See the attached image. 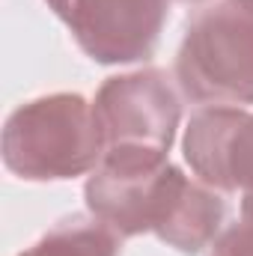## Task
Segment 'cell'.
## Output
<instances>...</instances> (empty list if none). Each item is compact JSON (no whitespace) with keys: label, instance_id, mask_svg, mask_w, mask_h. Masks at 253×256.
<instances>
[{"label":"cell","instance_id":"cell-9","mask_svg":"<svg viewBox=\"0 0 253 256\" xmlns=\"http://www.w3.org/2000/svg\"><path fill=\"white\" fill-rule=\"evenodd\" d=\"M182 3H200V0H182Z\"/></svg>","mask_w":253,"mask_h":256},{"label":"cell","instance_id":"cell-2","mask_svg":"<svg viewBox=\"0 0 253 256\" xmlns=\"http://www.w3.org/2000/svg\"><path fill=\"white\" fill-rule=\"evenodd\" d=\"M104 155L92 104L54 92L15 108L3 126V164L27 182H63L98 167Z\"/></svg>","mask_w":253,"mask_h":256},{"label":"cell","instance_id":"cell-6","mask_svg":"<svg viewBox=\"0 0 253 256\" xmlns=\"http://www.w3.org/2000/svg\"><path fill=\"white\" fill-rule=\"evenodd\" d=\"M182 149L202 185L253 196V110L202 108L190 116Z\"/></svg>","mask_w":253,"mask_h":256},{"label":"cell","instance_id":"cell-1","mask_svg":"<svg viewBox=\"0 0 253 256\" xmlns=\"http://www.w3.org/2000/svg\"><path fill=\"white\" fill-rule=\"evenodd\" d=\"M86 208L120 238L155 232L179 254L196 256L208 248L226 218L214 188L190 182L161 152H104L86 179Z\"/></svg>","mask_w":253,"mask_h":256},{"label":"cell","instance_id":"cell-8","mask_svg":"<svg viewBox=\"0 0 253 256\" xmlns=\"http://www.w3.org/2000/svg\"><path fill=\"white\" fill-rule=\"evenodd\" d=\"M212 256H253V196L242 200V214L214 242Z\"/></svg>","mask_w":253,"mask_h":256},{"label":"cell","instance_id":"cell-3","mask_svg":"<svg viewBox=\"0 0 253 256\" xmlns=\"http://www.w3.org/2000/svg\"><path fill=\"white\" fill-rule=\"evenodd\" d=\"M176 80L196 104H253V0H220L190 18Z\"/></svg>","mask_w":253,"mask_h":256},{"label":"cell","instance_id":"cell-4","mask_svg":"<svg viewBox=\"0 0 253 256\" xmlns=\"http://www.w3.org/2000/svg\"><path fill=\"white\" fill-rule=\"evenodd\" d=\"M92 114L104 152L143 149L167 155L182 120L176 90L161 68L108 78L96 92Z\"/></svg>","mask_w":253,"mask_h":256},{"label":"cell","instance_id":"cell-5","mask_svg":"<svg viewBox=\"0 0 253 256\" xmlns=\"http://www.w3.org/2000/svg\"><path fill=\"white\" fill-rule=\"evenodd\" d=\"M72 30L78 48L102 66L152 57L170 0H45Z\"/></svg>","mask_w":253,"mask_h":256},{"label":"cell","instance_id":"cell-7","mask_svg":"<svg viewBox=\"0 0 253 256\" xmlns=\"http://www.w3.org/2000/svg\"><path fill=\"white\" fill-rule=\"evenodd\" d=\"M18 256H120V236L98 218H66Z\"/></svg>","mask_w":253,"mask_h":256}]
</instances>
